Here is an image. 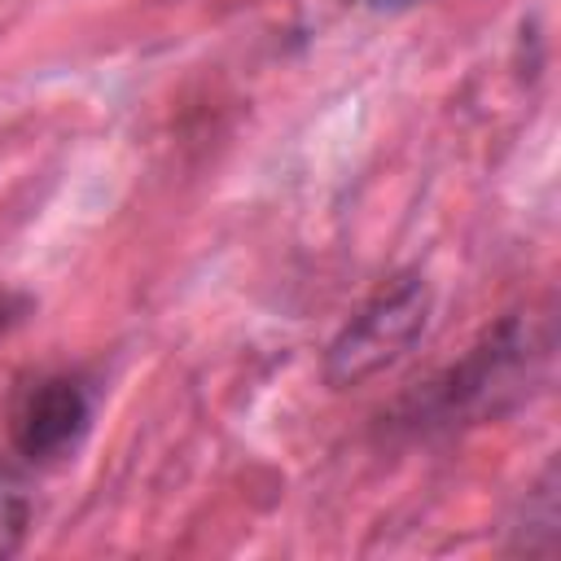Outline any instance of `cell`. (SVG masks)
Returning a JSON list of instances; mask_svg holds the SVG:
<instances>
[{
  "mask_svg": "<svg viewBox=\"0 0 561 561\" xmlns=\"http://www.w3.org/2000/svg\"><path fill=\"white\" fill-rule=\"evenodd\" d=\"M26 522H31V504H26L22 482L0 473V557H13L22 548Z\"/></svg>",
  "mask_w": 561,
  "mask_h": 561,
  "instance_id": "obj_3",
  "label": "cell"
},
{
  "mask_svg": "<svg viewBox=\"0 0 561 561\" xmlns=\"http://www.w3.org/2000/svg\"><path fill=\"white\" fill-rule=\"evenodd\" d=\"M425 320H430V289L421 276H399L394 285L377 289L359 307V316H351V324L333 337L324 359L329 386H359L381 368H390L425 333Z\"/></svg>",
  "mask_w": 561,
  "mask_h": 561,
  "instance_id": "obj_1",
  "label": "cell"
},
{
  "mask_svg": "<svg viewBox=\"0 0 561 561\" xmlns=\"http://www.w3.org/2000/svg\"><path fill=\"white\" fill-rule=\"evenodd\" d=\"M83 430H88L83 390L70 377H48L22 399L18 421H13V443L22 456L48 460V456H61L66 447H75Z\"/></svg>",
  "mask_w": 561,
  "mask_h": 561,
  "instance_id": "obj_2",
  "label": "cell"
},
{
  "mask_svg": "<svg viewBox=\"0 0 561 561\" xmlns=\"http://www.w3.org/2000/svg\"><path fill=\"white\" fill-rule=\"evenodd\" d=\"M377 9H403V4H412V0H373Z\"/></svg>",
  "mask_w": 561,
  "mask_h": 561,
  "instance_id": "obj_4",
  "label": "cell"
}]
</instances>
